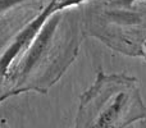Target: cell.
<instances>
[{"label": "cell", "mask_w": 146, "mask_h": 128, "mask_svg": "<svg viewBox=\"0 0 146 128\" xmlns=\"http://www.w3.org/2000/svg\"><path fill=\"white\" fill-rule=\"evenodd\" d=\"M140 128H146V124H142V126L140 127Z\"/></svg>", "instance_id": "cell-1"}]
</instances>
